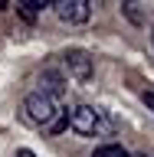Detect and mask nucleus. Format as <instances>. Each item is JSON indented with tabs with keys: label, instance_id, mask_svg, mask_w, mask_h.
I'll return each mask as SVG.
<instances>
[{
	"label": "nucleus",
	"instance_id": "nucleus-1",
	"mask_svg": "<svg viewBox=\"0 0 154 157\" xmlns=\"http://www.w3.org/2000/svg\"><path fill=\"white\" fill-rule=\"evenodd\" d=\"M72 131H76V134H85V137L108 134V131H112V121H108L105 111H98V108L79 105V108H72Z\"/></svg>",
	"mask_w": 154,
	"mask_h": 157
},
{
	"label": "nucleus",
	"instance_id": "nucleus-2",
	"mask_svg": "<svg viewBox=\"0 0 154 157\" xmlns=\"http://www.w3.org/2000/svg\"><path fill=\"white\" fill-rule=\"evenodd\" d=\"M23 108H26L30 121H33V124H43V128H49V124H53V121L59 118V111H62L56 98L43 95V92H33V95H26Z\"/></svg>",
	"mask_w": 154,
	"mask_h": 157
},
{
	"label": "nucleus",
	"instance_id": "nucleus-3",
	"mask_svg": "<svg viewBox=\"0 0 154 157\" xmlns=\"http://www.w3.org/2000/svg\"><path fill=\"white\" fill-rule=\"evenodd\" d=\"M53 10H56V17L62 23H85L92 17V3L89 0H56Z\"/></svg>",
	"mask_w": 154,
	"mask_h": 157
},
{
	"label": "nucleus",
	"instance_id": "nucleus-4",
	"mask_svg": "<svg viewBox=\"0 0 154 157\" xmlns=\"http://www.w3.org/2000/svg\"><path fill=\"white\" fill-rule=\"evenodd\" d=\"M62 62H66L69 75L76 78V82H89L92 78V56H89L85 49H69L66 56H62Z\"/></svg>",
	"mask_w": 154,
	"mask_h": 157
},
{
	"label": "nucleus",
	"instance_id": "nucleus-5",
	"mask_svg": "<svg viewBox=\"0 0 154 157\" xmlns=\"http://www.w3.org/2000/svg\"><path fill=\"white\" fill-rule=\"evenodd\" d=\"M39 92L59 101V98L66 95V78H62V72H56L53 66H46L43 72H39Z\"/></svg>",
	"mask_w": 154,
	"mask_h": 157
},
{
	"label": "nucleus",
	"instance_id": "nucleus-6",
	"mask_svg": "<svg viewBox=\"0 0 154 157\" xmlns=\"http://www.w3.org/2000/svg\"><path fill=\"white\" fill-rule=\"evenodd\" d=\"M13 7H17V13L26 20V23H36V13L46 7V3H43V0H20V3H13Z\"/></svg>",
	"mask_w": 154,
	"mask_h": 157
},
{
	"label": "nucleus",
	"instance_id": "nucleus-7",
	"mask_svg": "<svg viewBox=\"0 0 154 157\" xmlns=\"http://www.w3.org/2000/svg\"><path fill=\"white\" fill-rule=\"evenodd\" d=\"M92 157H128V154H125V147H118V144H102L92 151Z\"/></svg>",
	"mask_w": 154,
	"mask_h": 157
},
{
	"label": "nucleus",
	"instance_id": "nucleus-8",
	"mask_svg": "<svg viewBox=\"0 0 154 157\" xmlns=\"http://www.w3.org/2000/svg\"><path fill=\"white\" fill-rule=\"evenodd\" d=\"M138 7H141V3H121V13H125L135 26H144V17H141V10H138Z\"/></svg>",
	"mask_w": 154,
	"mask_h": 157
},
{
	"label": "nucleus",
	"instance_id": "nucleus-9",
	"mask_svg": "<svg viewBox=\"0 0 154 157\" xmlns=\"http://www.w3.org/2000/svg\"><path fill=\"white\" fill-rule=\"evenodd\" d=\"M66 128H72V115H69V111H59V118L49 124V134H62Z\"/></svg>",
	"mask_w": 154,
	"mask_h": 157
},
{
	"label": "nucleus",
	"instance_id": "nucleus-10",
	"mask_svg": "<svg viewBox=\"0 0 154 157\" xmlns=\"http://www.w3.org/2000/svg\"><path fill=\"white\" fill-rule=\"evenodd\" d=\"M141 101H144V105L154 111V92H148V88H144V92H141Z\"/></svg>",
	"mask_w": 154,
	"mask_h": 157
},
{
	"label": "nucleus",
	"instance_id": "nucleus-11",
	"mask_svg": "<svg viewBox=\"0 0 154 157\" xmlns=\"http://www.w3.org/2000/svg\"><path fill=\"white\" fill-rule=\"evenodd\" d=\"M17 157H36V154H33V151H26V147H20V151H17Z\"/></svg>",
	"mask_w": 154,
	"mask_h": 157
},
{
	"label": "nucleus",
	"instance_id": "nucleus-12",
	"mask_svg": "<svg viewBox=\"0 0 154 157\" xmlns=\"http://www.w3.org/2000/svg\"><path fill=\"white\" fill-rule=\"evenodd\" d=\"M151 46H154V26H151Z\"/></svg>",
	"mask_w": 154,
	"mask_h": 157
},
{
	"label": "nucleus",
	"instance_id": "nucleus-13",
	"mask_svg": "<svg viewBox=\"0 0 154 157\" xmlns=\"http://www.w3.org/2000/svg\"><path fill=\"white\" fill-rule=\"evenodd\" d=\"M128 157H144V154H128Z\"/></svg>",
	"mask_w": 154,
	"mask_h": 157
}]
</instances>
